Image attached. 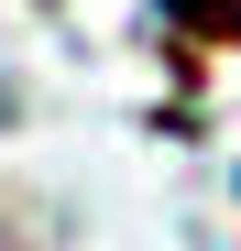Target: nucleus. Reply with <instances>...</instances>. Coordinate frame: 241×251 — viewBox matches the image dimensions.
Wrapping results in <instances>:
<instances>
[{
	"label": "nucleus",
	"mask_w": 241,
	"mask_h": 251,
	"mask_svg": "<svg viewBox=\"0 0 241 251\" xmlns=\"http://www.w3.org/2000/svg\"><path fill=\"white\" fill-rule=\"evenodd\" d=\"M176 33H209V44H241V0H165Z\"/></svg>",
	"instance_id": "f257e3e1"
}]
</instances>
